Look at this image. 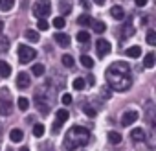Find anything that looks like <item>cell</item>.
Masks as SVG:
<instances>
[{
  "label": "cell",
  "mask_w": 156,
  "mask_h": 151,
  "mask_svg": "<svg viewBox=\"0 0 156 151\" xmlns=\"http://www.w3.org/2000/svg\"><path fill=\"white\" fill-rule=\"evenodd\" d=\"M127 57H132V59H136V57H140V53H141V48L140 46H130V48H127Z\"/></svg>",
  "instance_id": "17"
},
{
  "label": "cell",
  "mask_w": 156,
  "mask_h": 151,
  "mask_svg": "<svg viewBox=\"0 0 156 151\" xmlns=\"http://www.w3.org/2000/svg\"><path fill=\"white\" fill-rule=\"evenodd\" d=\"M107 81L114 90L125 92L132 85V76H130V66L123 61H116L107 68Z\"/></svg>",
  "instance_id": "1"
},
{
  "label": "cell",
  "mask_w": 156,
  "mask_h": 151,
  "mask_svg": "<svg viewBox=\"0 0 156 151\" xmlns=\"http://www.w3.org/2000/svg\"><path fill=\"white\" fill-rule=\"evenodd\" d=\"M94 2H96L98 6H103V4H105V0H94Z\"/></svg>",
  "instance_id": "43"
},
{
  "label": "cell",
  "mask_w": 156,
  "mask_h": 151,
  "mask_svg": "<svg viewBox=\"0 0 156 151\" xmlns=\"http://www.w3.org/2000/svg\"><path fill=\"white\" fill-rule=\"evenodd\" d=\"M130 136H132L134 142H143V140H145V131H143L141 127H136V129L130 131Z\"/></svg>",
  "instance_id": "12"
},
{
  "label": "cell",
  "mask_w": 156,
  "mask_h": 151,
  "mask_svg": "<svg viewBox=\"0 0 156 151\" xmlns=\"http://www.w3.org/2000/svg\"><path fill=\"white\" fill-rule=\"evenodd\" d=\"M61 61H62V64H64V66H68V68H72V66H73V57H72V55H68V53H66V55H62V59H61Z\"/></svg>",
  "instance_id": "31"
},
{
  "label": "cell",
  "mask_w": 156,
  "mask_h": 151,
  "mask_svg": "<svg viewBox=\"0 0 156 151\" xmlns=\"http://www.w3.org/2000/svg\"><path fill=\"white\" fill-rule=\"evenodd\" d=\"M44 64H41V63H37V64H33L31 66V74H35V76H42L44 74Z\"/></svg>",
  "instance_id": "25"
},
{
  "label": "cell",
  "mask_w": 156,
  "mask_h": 151,
  "mask_svg": "<svg viewBox=\"0 0 156 151\" xmlns=\"http://www.w3.org/2000/svg\"><path fill=\"white\" fill-rule=\"evenodd\" d=\"M110 50H112V46H110V42H108V41L99 39V41L96 42V52H98V55H99V57H105Z\"/></svg>",
  "instance_id": "6"
},
{
  "label": "cell",
  "mask_w": 156,
  "mask_h": 151,
  "mask_svg": "<svg viewBox=\"0 0 156 151\" xmlns=\"http://www.w3.org/2000/svg\"><path fill=\"white\" fill-rule=\"evenodd\" d=\"M134 31H132V26H130V22H129V26H125L123 28V37H130Z\"/></svg>",
  "instance_id": "36"
},
{
  "label": "cell",
  "mask_w": 156,
  "mask_h": 151,
  "mask_svg": "<svg viewBox=\"0 0 156 151\" xmlns=\"http://www.w3.org/2000/svg\"><path fill=\"white\" fill-rule=\"evenodd\" d=\"M92 28H94V31H98V33H103L105 30H107V26H105V22H101V20H92V24H90Z\"/></svg>",
  "instance_id": "19"
},
{
  "label": "cell",
  "mask_w": 156,
  "mask_h": 151,
  "mask_svg": "<svg viewBox=\"0 0 156 151\" xmlns=\"http://www.w3.org/2000/svg\"><path fill=\"white\" fill-rule=\"evenodd\" d=\"M61 100H62V103H64V105H70V103H72V96H70V94H62V98H61Z\"/></svg>",
  "instance_id": "38"
},
{
  "label": "cell",
  "mask_w": 156,
  "mask_h": 151,
  "mask_svg": "<svg viewBox=\"0 0 156 151\" xmlns=\"http://www.w3.org/2000/svg\"><path fill=\"white\" fill-rule=\"evenodd\" d=\"M64 24H66L64 17H55V19H53V26H55L57 30H62V28H64Z\"/></svg>",
  "instance_id": "29"
},
{
  "label": "cell",
  "mask_w": 156,
  "mask_h": 151,
  "mask_svg": "<svg viewBox=\"0 0 156 151\" xmlns=\"http://www.w3.org/2000/svg\"><path fill=\"white\" fill-rule=\"evenodd\" d=\"M11 74V66L6 61H0V78H9Z\"/></svg>",
  "instance_id": "15"
},
{
  "label": "cell",
  "mask_w": 156,
  "mask_h": 151,
  "mask_svg": "<svg viewBox=\"0 0 156 151\" xmlns=\"http://www.w3.org/2000/svg\"><path fill=\"white\" fill-rule=\"evenodd\" d=\"M81 64L85 68H94V59L88 57V55H81Z\"/></svg>",
  "instance_id": "24"
},
{
  "label": "cell",
  "mask_w": 156,
  "mask_h": 151,
  "mask_svg": "<svg viewBox=\"0 0 156 151\" xmlns=\"http://www.w3.org/2000/svg\"><path fill=\"white\" fill-rule=\"evenodd\" d=\"M37 26H39V30H48V20L46 19H37Z\"/></svg>",
  "instance_id": "35"
},
{
  "label": "cell",
  "mask_w": 156,
  "mask_h": 151,
  "mask_svg": "<svg viewBox=\"0 0 156 151\" xmlns=\"http://www.w3.org/2000/svg\"><path fill=\"white\" fill-rule=\"evenodd\" d=\"M22 138H24V133H22L20 129H11V131H9V140H11V142L19 144V142H22Z\"/></svg>",
  "instance_id": "14"
},
{
  "label": "cell",
  "mask_w": 156,
  "mask_h": 151,
  "mask_svg": "<svg viewBox=\"0 0 156 151\" xmlns=\"http://www.w3.org/2000/svg\"><path fill=\"white\" fill-rule=\"evenodd\" d=\"M35 105L42 114H48L51 109V92L46 89H41L35 92Z\"/></svg>",
  "instance_id": "3"
},
{
  "label": "cell",
  "mask_w": 156,
  "mask_h": 151,
  "mask_svg": "<svg viewBox=\"0 0 156 151\" xmlns=\"http://www.w3.org/2000/svg\"><path fill=\"white\" fill-rule=\"evenodd\" d=\"M143 66H145V68H152V66H154V53H152V52L145 55V59H143Z\"/></svg>",
  "instance_id": "22"
},
{
  "label": "cell",
  "mask_w": 156,
  "mask_h": 151,
  "mask_svg": "<svg viewBox=\"0 0 156 151\" xmlns=\"http://www.w3.org/2000/svg\"><path fill=\"white\" fill-rule=\"evenodd\" d=\"M147 42L149 44H156V31H147Z\"/></svg>",
  "instance_id": "34"
},
{
  "label": "cell",
  "mask_w": 156,
  "mask_h": 151,
  "mask_svg": "<svg viewBox=\"0 0 156 151\" xmlns=\"http://www.w3.org/2000/svg\"><path fill=\"white\" fill-rule=\"evenodd\" d=\"M87 83H90V85H94V83H96V79H94V76H88V79H87Z\"/></svg>",
  "instance_id": "41"
},
{
  "label": "cell",
  "mask_w": 156,
  "mask_h": 151,
  "mask_svg": "<svg viewBox=\"0 0 156 151\" xmlns=\"http://www.w3.org/2000/svg\"><path fill=\"white\" fill-rule=\"evenodd\" d=\"M53 39H55V42H57L59 46H70V37H68L66 33H62V31H57V33L53 35Z\"/></svg>",
  "instance_id": "9"
},
{
  "label": "cell",
  "mask_w": 156,
  "mask_h": 151,
  "mask_svg": "<svg viewBox=\"0 0 156 151\" xmlns=\"http://www.w3.org/2000/svg\"><path fill=\"white\" fill-rule=\"evenodd\" d=\"M72 85H73V89H75V90H83V89L87 87V81H85L83 78H75Z\"/></svg>",
  "instance_id": "21"
},
{
  "label": "cell",
  "mask_w": 156,
  "mask_h": 151,
  "mask_svg": "<svg viewBox=\"0 0 156 151\" xmlns=\"http://www.w3.org/2000/svg\"><path fill=\"white\" fill-rule=\"evenodd\" d=\"M88 142H90V131L87 127H81V125H73L66 133L64 147H66V151H73V149H79V147L87 145Z\"/></svg>",
  "instance_id": "2"
},
{
  "label": "cell",
  "mask_w": 156,
  "mask_h": 151,
  "mask_svg": "<svg viewBox=\"0 0 156 151\" xmlns=\"http://www.w3.org/2000/svg\"><path fill=\"white\" fill-rule=\"evenodd\" d=\"M77 24H79V26H90L92 24V19L88 15H81L79 19H77Z\"/></svg>",
  "instance_id": "27"
},
{
  "label": "cell",
  "mask_w": 156,
  "mask_h": 151,
  "mask_svg": "<svg viewBox=\"0 0 156 151\" xmlns=\"http://www.w3.org/2000/svg\"><path fill=\"white\" fill-rule=\"evenodd\" d=\"M101 90H103V92H101V94H103V98H108V96H110V92H108V89H107V87H103Z\"/></svg>",
  "instance_id": "40"
},
{
  "label": "cell",
  "mask_w": 156,
  "mask_h": 151,
  "mask_svg": "<svg viewBox=\"0 0 156 151\" xmlns=\"http://www.w3.org/2000/svg\"><path fill=\"white\" fill-rule=\"evenodd\" d=\"M79 2H81V6H85V8H90V4L87 2V0H79Z\"/></svg>",
  "instance_id": "42"
},
{
  "label": "cell",
  "mask_w": 156,
  "mask_h": 151,
  "mask_svg": "<svg viewBox=\"0 0 156 151\" xmlns=\"http://www.w3.org/2000/svg\"><path fill=\"white\" fill-rule=\"evenodd\" d=\"M30 83H31V79H30V74H26V72H20V74L17 76V87H19L20 90L28 89V87H30Z\"/></svg>",
  "instance_id": "7"
},
{
  "label": "cell",
  "mask_w": 156,
  "mask_h": 151,
  "mask_svg": "<svg viewBox=\"0 0 156 151\" xmlns=\"http://www.w3.org/2000/svg\"><path fill=\"white\" fill-rule=\"evenodd\" d=\"M136 120H138V112H136V111L123 112V116H121V125H123V127H127V125H132Z\"/></svg>",
  "instance_id": "8"
},
{
  "label": "cell",
  "mask_w": 156,
  "mask_h": 151,
  "mask_svg": "<svg viewBox=\"0 0 156 151\" xmlns=\"http://www.w3.org/2000/svg\"><path fill=\"white\" fill-rule=\"evenodd\" d=\"M88 39H90V33L85 31V30L77 33V41H79V42H88Z\"/></svg>",
  "instance_id": "30"
},
{
  "label": "cell",
  "mask_w": 156,
  "mask_h": 151,
  "mask_svg": "<svg viewBox=\"0 0 156 151\" xmlns=\"http://www.w3.org/2000/svg\"><path fill=\"white\" fill-rule=\"evenodd\" d=\"M8 44H9V42H8L6 39H0V52H6V50H8Z\"/></svg>",
  "instance_id": "37"
},
{
  "label": "cell",
  "mask_w": 156,
  "mask_h": 151,
  "mask_svg": "<svg viewBox=\"0 0 156 151\" xmlns=\"http://www.w3.org/2000/svg\"><path fill=\"white\" fill-rule=\"evenodd\" d=\"M17 103H19V109H20V111H28V109H30V101H28V98H24V96H20Z\"/></svg>",
  "instance_id": "26"
},
{
  "label": "cell",
  "mask_w": 156,
  "mask_h": 151,
  "mask_svg": "<svg viewBox=\"0 0 156 151\" xmlns=\"http://www.w3.org/2000/svg\"><path fill=\"white\" fill-rule=\"evenodd\" d=\"M134 4H136L138 8H143V6L147 4V0H134Z\"/></svg>",
  "instance_id": "39"
},
{
  "label": "cell",
  "mask_w": 156,
  "mask_h": 151,
  "mask_svg": "<svg viewBox=\"0 0 156 151\" xmlns=\"http://www.w3.org/2000/svg\"><path fill=\"white\" fill-rule=\"evenodd\" d=\"M83 111H85V114L87 116H90V118H94L98 112H96V109L94 107H90V105H83Z\"/></svg>",
  "instance_id": "32"
},
{
  "label": "cell",
  "mask_w": 156,
  "mask_h": 151,
  "mask_svg": "<svg viewBox=\"0 0 156 151\" xmlns=\"http://www.w3.org/2000/svg\"><path fill=\"white\" fill-rule=\"evenodd\" d=\"M110 17L116 19V20H123V19H125L123 8H121V6H112V8H110Z\"/></svg>",
  "instance_id": "10"
},
{
  "label": "cell",
  "mask_w": 156,
  "mask_h": 151,
  "mask_svg": "<svg viewBox=\"0 0 156 151\" xmlns=\"http://www.w3.org/2000/svg\"><path fill=\"white\" fill-rule=\"evenodd\" d=\"M20 151H30V149L28 147H20Z\"/></svg>",
  "instance_id": "45"
},
{
  "label": "cell",
  "mask_w": 156,
  "mask_h": 151,
  "mask_svg": "<svg viewBox=\"0 0 156 151\" xmlns=\"http://www.w3.org/2000/svg\"><path fill=\"white\" fill-rule=\"evenodd\" d=\"M145 111H147V122H149L151 129H154V105L149 101L147 107H145Z\"/></svg>",
  "instance_id": "11"
},
{
  "label": "cell",
  "mask_w": 156,
  "mask_h": 151,
  "mask_svg": "<svg viewBox=\"0 0 156 151\" xmlns=\"http://www.w3.org/2000/svg\"><path fill=\"white\" fill-rule=\"evenodd\" d=\"M37 57V52L33 50V48H30V46H19V61L22 63V64H26V63H30V61H33Z\"/></svg>",
  "instance_id": "5"
},
{
  "label": "cell",
  "mask_w": 156,
  "mask_h": 151,
  "mask_svg": "<svg viewBox=\"0 0 156 151\" xmlns=\"http://www.w3.org/2000/svg\"><path fill=\"white\" fill-rule=\"evenodd\" d=\"M121 140H123V136H121L119 133H116V131H110V133H108V142H110V144H119Z\"/></svg>",
  "instance_id": "20"
},
{
  "label": "cell",
  "mask_w": 156,
  "mask_h": 151,
  "mask_svg": "<svg viewBox=\"0 0 156 151\" xmlns=\"http://www.w3.org/2000/svg\"><path fill=\"white\" fill-rule=\"evenodd\" d=\"M59 8H61V11L62 13H70V9H72V6H70V2H68V0H61V4H59Z\"/></svg>",
  "instance_id": "33"
},
{
  "label": "cell",
  "mask_w": 156,
  "mask_h": 151,
  "mask_svg": "<svg viewBox=\"0 0 156 151\" xmlns=\"http://www.w3.org/2000/svg\"><path fill=\"white\" fill-rule=\"evenodd\" d=\"M2 30H4V22L0 20V33H2Z\"/></svg>",
  "instance_id": "44"
},
{
  "label": "cell",
  "mask_w": 156,
  "mask_h": 151,
  "mask_svg": "<svg viewBox=\"0 0 156 151\" xmlns=\"http://www.w3.org/2000/svg\"><path fill=\"white\" fill-rule=\"evenodd\" d=\"M55 116H57V122L62 125V123L68 120V111H66V109H59V111L55 112Z\"/></svg>",
  "instance_id": "18"
},
{
  "label": "cell",
  "mask_w": 156,
  "mask_h": 151,
  "mask_svg": "<svg viewBox=\"0 0 156 151\" xmlns=\"http://www.w3.org/2000/svg\"><path fill=\"white\" fill-rule=\"evenodd\" d=\"M15 4V0H0V9L2 11H9Z\"/></svg>",
  "instance_id": "23"
},
{
  "label": "cell",
  "mask_w": 156,
  "mask_h": 151,
  "mask_svg": "<svg viewBox=\"0 0 156 151\" xmlns=\"http://www.w3.org/2000/svg\"><path fill=\"white\" fill-rule=\"evenodd\" d=\"M9 112H11V103H9V100L0 98V114H2V116H8Z\"/></svg>",
  "instance_id": "13"
},
{
  "label": "cell",
  "mask_w": 156,
  "mask_h": 151,
  "mask_svg": "<svg viewBox=\"0 0 156 151\" xmlns=\"http://www.w3.org/2000/svg\"><path fill=\"white\" fill-rule=\"evenodd\" d=\"M51 11V2L50 0H37L33 4V15L37 19H46Z\"/></svg>",
  "instance_id": "4"
},
{
  "label": "cell",
  "mask_w": 156,
  "mask_h": 151,
  "mask_svg": "<svg viewBox=\"0 0 156 151\" xmlns=\"http://www.w3.org/2000/svg\"><path fill=\"white\" fill-rule=\"evenodd\" d=\"M33 134H35L37 138H41V136L44 134V125H42V123H35V125H33Z\"/></svg>",
  "instance_id": "28"
},
{
  "label": "cell",
  "mask_w": 156,
  "mask_h": 151,
  "mask_svg": "<svg viewBox=\"0 0 156 151\" xmlns=\"http://www.w3.org/2000/svg\"><path fill=\"white\" fill-rule=\"evenodd\" d=\"M24 37L28 41H31V42H39V31H35V30H26L24 31Z\"/></svg>",
  "instance_id": "16"
}]
</instances>
